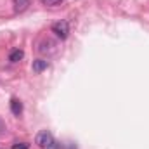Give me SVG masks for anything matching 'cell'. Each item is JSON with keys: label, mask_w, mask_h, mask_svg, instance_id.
Wrapping results in <instances>:
<instances>
[{"label": "cell", "mask_w": 149, "mask_h": 149, "mask_svg": "<svg viewBox=\"0 0 149 149\" xmlns=\"http://www.w3.org/2000/svg\"><path fill=\"white\" fill-rule=\"evenodd\" d=\"M35 144L40 146L42 149H49L54 146V137H52V134L50 132H47V130H42V132H38L37 137H35Z\"/></svg>", "instance_id": "cell-1"}, {"label": "cell", "mask_w": 149, "mask_h": 149, "mask_svg": "<svg viewBox=\"0 0 149 149\" xmlns=\"http://www.w3.org/2000/svg\"><path fill=\"white\" fill-rule=\"evenodd\" d=\"M52 33L57 38H61V40H66V38L70 37V24H68V21H57V23H54L52 24Z\"/></svg>", "instance_id": "cell-2"}, {"label": "cell", "mask_w": 149, "mask_h": 149, "mask_svg": "<svg viewBox=\"0 0 149 149\" xmlns=\"http://www.w3.org/2000/svg\"><path fill=\"white\" fill-rule=\"evenodd\" d=\"M33 71L35 73H42L43 70H47L49 68V61H45V59H37V61H33Z\"/></svg>", "instance_id": "cell-3"}, {"label": "cell", "mask_w": 149, "mask_h": 149, "mask_svg": "<svg viewBox=\"0 0 149 149\" xmlns=\"http://www.w3.org/2000/svg\"><path fill=\"white\" fill-rule=\"evenodd\" d=\"M23 57H24V52H23L21 49H14V50H10V54H9V61H10V63H19Z\"/></svg>", "instance_id": "cell-4"}, {"label": "cell", "mask_w": 149, "mask_h": 149, "mask_svg": "<svg viewBox=\"0 0 149 149\" xmlns=\"http://www.w3.org/2000/svg\"><path fill=\"white\" fill-rule=\"evenodd\" d=\"M14 2V10L16 12H24L30 7V0H12Z\"/></svg>", "instance_id": "cell-5"}, {"label": "cell", "mask_w": 149, "mask_h": 149, "mask_svg": "<svg viewBox=\"0 0 149 149\" xmlns=\"http://www.w3.org/2000/svg\"><path fill=\"white\" fill-rule=\"evenodd\" d=\"M10 111H12V114H16V116H19L23 113V104H21L19 99H12L10 101Z\"/></svg>", "instance_id": "cell-6"}, {"label": "cell", "mask_w": 149, "mask_h": 149, "mask_svg": "<svg viewBox=\"0 0 149 149\" xmlns=\"http://www.w3.org/2000/svg\"><path fill=\"white\" fill-rule=\"evenodd\" d=\"M43 5H47V7H57V5H61V3H64V0H40Z\"/></svg>", "instance_id": "cell-7"}, {"label": "cell", "mask_w": 149, "mask_h": 149, "mask_svg": "<svg viewBox=\"0 0 149 149\" xmlns=\"http://www.w3.org/2000/svg\"><path fill=\"white\" fill-rule=\"evenodd\" d=\"M30 146L26 144V142H17V144H14L12 146V149H28Z\"/></svg>", "instance_id": "cell-8"}, {"label": "cell", "mask_w": 149, "mask_h": 149, "mask_svg": "<svg viewBox=\"0 0 149 149\" xmlns=\"http://www.w3.org/2000/svg\"><path fill=\"white\" fill-rule=\"evenodd\" d=\"M3 130H5V123H3L2 118H0V134H3Z\"/></svg>", "instance_id": "cell-9"}]
</instances>
